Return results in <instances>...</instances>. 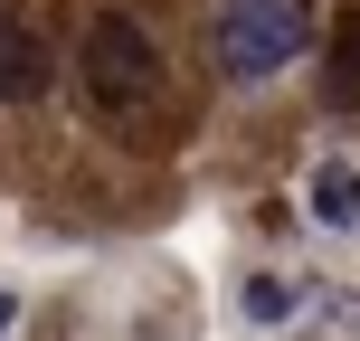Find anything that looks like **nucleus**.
I'll list each match as a JSON object with an SVG mask.
<instances>
[{
    "instance_id": "obj_5",
    "label": "nucleus",
    "mask_w": 360,
    "mask_h": 341,
    "mask_svg": "<svg viewBox=\"0 0 360 341\" xmlns=\"http://www.w3.org/2000/svg\"><path fill=\"white\" fill-rule=\"evenodd\" d=\"M332 105H360V10H342L332 29Z\"/></svg>"
},
{
    "instance_id": "obj_7",
    "label": "nucleus",
    "mask_w": 360,
    "mask_h": 341,
    "mask_svg": "<svg viewBox=\"0 0 360 341\" xmlns=\"http://www.w3.org/2000/svg\"><path fill=\"white\" fill-rule=\"evenodd\" d=\"M10 332H19V304H10V294H0V341H10Z\"/></svg>"
},
{
    "instance_id": "obj_1",
    "label": "nucleus",
    "mask_w": 360,
    "mask_h": 341,
    "mask_svg": "<svg viewBox=\"0 0 360 341\" xmlns=\"http://www.w3.org/2000/svg\"><path fill=\"white\" fill-rule=\"evenodd\" d=\"M313 48V0H218V67L237 86H266Z\"/></svg>"
},
{
    "instance_id": "obj_6",
    "label": "nucleus",
    "mask_w": 360,
    "mask_h": 341,
    "mask_svg": "<svg viewBox=\"0 0 360 341\" xmlns=\"http://www.w3.org/2000/svg\"><path fill=\"white\" fill-rule=\"evenodd\" d=\"M237 304H247V323H294V285H285V275H247Z\"/></svg>"
},
{
    "instance_id": "obj_3",
    "label": "nucleus",
    "mask_w": 360,
    "mask_h": 341,
    "mask_svg": "<svg viewBox=\"0 0 360 341\" xmlns=\"http://www.w3.org/2000/svg\"><path fill=\"white\" fill-rule=\"evenodd\" d=\"M48 95V38L29 29L19 0H0V105H38Z\"/></svg>"
},
{
    "instance_id": "obj_2",
    "label": "nucleus",
    "mask_w": 360,
    "mask_h": 341,
    "mask_svg": "<svg viewBox=\"0 0 360 341\" xmlns=\"http://www.w3.org/2000/svg\"><path fill=\"white\" fill-rule=\"evenodd\" d=\"M86 95L114 114V124H143V105H162V57H152V38L133 29V19H95L86 29Z\"/></svg>"
},
{
    "instance_id": "obj_4",
    "label": "nucleus",
    "mask_w": 360,
    "mask_h": 341,
    "mask_svg": "<svg viewBox=\"0 0 360 341\" xmlns=\"http://www.w3.org/2000/svg\"><path fill=\"white\" fill-rule=\"evenodd\" d=\"M304 209H313V228H360V171L351 162H323V171H313L304 180Z\"/></svg>"
}]
</instances>
